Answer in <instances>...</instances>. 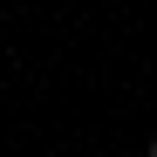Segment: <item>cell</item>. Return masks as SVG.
Wrapping results in <instances>:
<instances>
[{
  "instance_id": "cell-1",
  "label": "cell",
  "mask_w": 157,
  "mask_h": 157,
  "mask_svg": "<svg viewBox=\"0 0 157 157\" xmlns=\"http://www.w3.org/2000/svg\"><path fill=\"white\" fill-rule=\"evenodd\" d=\"M144 157H157V137H150V150H144Z\"/></svg>"
}]
</instances>
